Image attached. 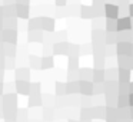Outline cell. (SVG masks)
<instances>
[{
    "instance_id": "cell-1",
    "label": "cell",
    "mask_w": 133,
    "mask_h": 122,
    "mask_svg": "<svg viewBox=\"0 0 133 122\" xmlns=\"http://www.w3.org/2000/svg\"><path fill=\"white\" fill-rule=\"evenodd\" d=\"M106 12H107V16H109V17H115L116 12H117V7H116V6H109V4H107V6H106Z\"/></svg>"
}]
</instances>
